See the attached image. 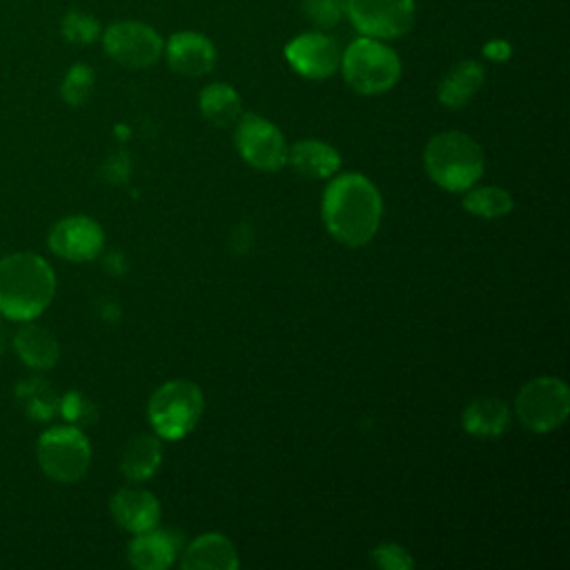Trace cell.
<instances>
[{
	"instance_id": "27",
	"label": "cell",
	"mask_w": 570,
	"mask_h": 570,
	"mask_svg": "<svg viewBox=\"0 0 570 570\" xmlns=\"http://www.w3.org/2000/svg\"><path fill=\"white\" fill-rule=\"evenodd\" d=\"M370 563L383 570H412V554L399 543H381L370 550Z\"/></svg>"
},
{
	"instance_id": "31",
	"label": "cell",
	"mask_w": 570,
	"mask_h": 570,
	"mask_svg": "<svg viewBox=\"0 0 570 570\" xmlns=\"http://www.w3.org/2000/svg\"><path fill=\"white\" fill-rule=\"evenodd\" d=\"M7 343H9V332H7V325L0 321V356L7 350Z\"/></svg>"
},
{
	"instance_id": "29",
	"label": "cell",
	"mask_w": 570,
	"mask_h": 570,
	"mask_svg": "<svg viewBox=\"0 0 570 570\" xmlns=\"http://www.w3.org/2000/svg\"><path fill=\"white\" fill-rule=\"evenodd\" d=\"M303 9L318 27H334L345 16V0H303Z\"/></svg>"
},
{
	"instance_id": "26",
	"label": "cell",
	"mask_w": 570,
	"mask_h": 570,
	"mask_svg": "<svg viewBox=\"0 0 570 570\" xmlns=\"http://www.w3.org/2000/svg\"><path fill=\"white\" fill-rule=\"evenodd\" d=\"M91 89H94V69L78 62V65L69 67V71L65 73L62 85H60V96L65 102L78 107L89 98Z\"/></svg>"
},
{
	"instance_id": "17",
	"label": "cell",
	"mask_w": 570,
	"mask_h": 570,
	"mask_svg": "<svg viewBox=\"0 0 570 570\" xmlns=\"http://www.w3.org/2000/svg\"><path fill=\"white\" fill-rule=\"evenodd\" d=\"M287 165L305 178H332L341 167V154L325 140L305 138L287 147Z\"/></svg>"
},
{
	"instance_id": "10",
	"label": "cell",
	"mask_w": 570,
	"mask_h": 570,
	"mask_svg": "<svg viewBox=\"0 0 570 570\" xmlns=\"http://www.w3.org/2000/svg\"><path fill=\"white\" fill-rule=\"evenodd\" d=\"M345 13L361 36L387 40L414 24V0H345Z\"/></svg>"
},
{
	"instance_id": "6",
	"label": "cell",
	"mask_w": 570,
	"mask_h": 570,
	"mask_svg": "<svg viewBox=\"0 0 570 570\" xmlns=\"http://www.w3.org/2000/svg\"><path fill=\"white\" fill-rule=\"evenodd\" d=\"M36 456L51 481L76 483L91 465V445L82 428L71 423L53 425L38 436Z\"/></svg>"
},
{
	"instance_id": "25",
	"label": "cell",
	"mask_w": 570,
	"mask_h": 570,
	"mask_svg": "<svg viewBox=\"0 0 570 570\" xmlns=\"http://www.w3.org/2000/svg\"><path fill=\"white\" fill-rule=\"evenodd\" d=\"M60 31H62L65 40L71 42V45H89L100 36V24L89 13L78 11V9H69L62 16Z\"/></svg>"
},
{
	"instance_id": "19",
	"label": "cell",
	"mask_w": 570,
	"mask_h": 570,
	"mask_svg": "<svg viewBox=\"0 0 570 570\" xmlns=\"http://www.w3.org/2000/svg\"><path fill=\"white\" fill-rule=\"evenodd\" d=\"M483 78H485V71L476 60H461L441 78L436 98L441 105L450 109H461L483 87Z\"/></svg>"
},
{
	"instance_id": "12",
	"label": "cell",
	"mask_w": 570,
	"mask_h": 570,
	"mask_svg": "<svg viewBox=\"0 0 570 570\" xmlns=\"http://www.w3.org/2000/svg\"><path fill=\"white\" fill-rule=\"evenodd\" d=\"M285 58L296 73L309 80L330 78L341 65L336 42L321 31H307L289 40L285 47Z\"/></svg>"
},
{
	"instance_id": "22",
	"label": "cell",
	"mask_w": 570,
	"mask_h": 570,
	"mask_svg": "<svg viewBox=\"0 0 570 570\" xmlns=\"http://www.w3.org/2000/svg\"><path fill=\"white\" fill-rule=\"evenodd\" d=\"M163 463V448L156 436L138 434L134 436L120 454V472L129 481H147L156 474Z\"/></svg>"
},
{
	"instance_id": "4",
	"label": "cell",
	"mask_w": 570,
	"mask_h": 570,
	"mask_svg": "<svg viewBox=\"0 0 570 570\" xmlns=\"http://www.w3.org/2000/svg\"><path fill=\"white\" fill-rule=\"evenodd\" d=\"M341 71L356 94L376 96L396 85L401 78V60L392 47L376 38L361 36L343 51Z\"/></svg>"
},
{
	"instance_id": "14",
	"label": "cell",
	"mask_w": 570,
	"mask_h": 570,
	"mask_svg": "<svg viewBox=\"0 0 570 570\" xmlns=\"http://www.w3.org/2000/svg\"><path fill=\"white\" fill-rule=\"evenodd\" d=\"M109 510H111L114 521L131 534L151 530L160 521V503L145 488L118 490L109 501Z\"/></svg>"
},
{
	"instance_id": "28",
	"label": "cell",
	"mask_w": 570,
	"mask_h": 570,
	"mask_svg": "<svg viewBox=\"0 0 570 570\" xmlns=\"http://www.w3.org/2000/svg\"><path fill=\"white\" fill-rule=\"evenodd\" d=\"M58 410L62 412V416L71 423V425H87V423H94L96 421V410L91 405V401L87 396H82L80 392H67L60 403H58Z\"/></svg>"
},
{
	"instance_id": "24",
	"label": "cell",
	"mask_w": 570,
	"mask_h": 570,
	"mask_svg": "<svg viewBox=\"0 0 570 570\" xmlns=\"http://www.w3.org/2000/svg\"><path fill=\"white\" fill-rule=\"evenodd\" d=\"M16 396L18 401L22 403L24 412L33 419H49L51 414H56L58 410V403L60 399L53 394L51 385L42 379H29V381H22L18 387H16Z\"/></svg>"
},
{
	"instance_id": "2",
	"label": "cell",
	"mask_w": 570,
	"mask_h": 570,
	"mask_svg": "<svg viewBox=\"0 0 570 570\" xmlns=\"http://www.w3.org/2000/svg\"><path fill=\"white\" fill-rule=\"evenodd\" d=\"M56 296L53 267L33 252L0 258V316L16 323L36 321Z\"/></svg>"
},
{
	"instance_id": "30",
	"label": "cell",
	"mask_w": 570,
	"mask_h": 570,
	"mask_svg": "<svg viewBox=\"0 0 570 570\" xmlns=\"http://www.w3.org/2000/svg\"><path fill=\"white\" fill-rule=\"evenodd\" d=\"M483 53L492 60H508L510 58V45L505 40H490L485 47H483Z\"/></svg>"
},
{
	"instance_id": "1",
	"label": "cell",
	"mask_w": 570,
	"mask_h": 570,
	"mask_svg": "<svg viewBox=\"0 0 570 570\" xmlns=\"http://www.w3.org/2000/svg\"><path fill=\"white\" fill-rule=\"evenodd\" d=\"M323 223L327 232L347 247L367 245L383 218L379 187L365 174H341L330 180L323 194Z\"/></svg>"
},
{
	"instance_id": "8",
	"label": "cell",
	"mask_w": 570,
	"mask_h": 570,
	"mask_svg": "<svg viewBox=\"0 0 570 570\" xmlns=\"http://www.w3.org/2000/svg\"><path fill=\"white\" fill-rule=\"evenodd\" d=\"M105 53L127 69H147L165 51L160 33L138 20H120L105 29L102 33Z\"/></svg>"
},
{
	"instance_id": "15",
	"label": "cell",
	"mask_w": 570,
	"mask_h": 570,
	"mask_svg": "<svg viewBox=\"0 0 570 570\" xmlns=\"http://www.w3.org/2000/svg\"><path fill=\"white\" fill-rule=\"evenodd\" d=\"M240 559L236 546L220 532L196 537L183 552V570H238Z\"/></svg>"
},
{
	"instance_id": "11",
	"label": "cell",
	"mask_w": 570,
	"mask_h": 570,
	"mask_svg": "<svg viewBox=\"0 0 570 570\" xmlns=\"http://www.w3.org/2000/svg\"><path fill=\"white\" fill-rule=\"evenodd\" d=\"M49 249L73 263L94 261L105 247V232L102 227L89 216H65L51 225L47 236Z\"/></svg>"
},
{
	"instance_id": "13",
	"label": "cell",
	"mask_w": 570,
	"mask_h": 570,
	"mask_svg": "<svg viewBox=\"0 0 570 570\" xmlns=\"http://www.w3.org/2000/svg\"><path fill=\"white\" fill-rule=\"evenodd\" d=\"M169 67L187 78L207 76L216 65V49L212 40L196 31H178L165 45Z\"/></svg>"
},
{
	"instance_id": "5",
	"label": "cell",
	"mask_w": 570,
	"mask_h": 570,
	"mask_svg": "<svg viewBox=\"0 0 570 570\" xmlns=\"http://www.w3.org/2000/svg\"><path fill=\"white\" fill-rule=\"evenodd\" d=\"M205 410L203 390L194 381L174 379L156 387L147 403V416L160 439H185Z\"/></svg>"
},
{
	"instance_id": "20",
	"label": "cell",
	"mask_w": 570,
	"mask_h": 570,
	"mask_svg": "<svg viewBox=\"0 0 570 570\" xmlns=\"http://www.w3.org/2000/svg\"><path fill=\"white\" fill-rule=\"evenodd\" d=\"M461 423L470 436L492 439L508 430L510 407L497 396H479L463 410Z\"/></svg>"
},
{
	"instance_id": "16",
	"label": "cell",
	"mask_w": 570,
	"mask_h": 570,
	"mask_svg": "<svg viewBox=\"0 0 570 570\" xmlns=\"http://www.w3.org/2000/svg\"><path fill=\"white\" fill-rule=\"evenodd\" d=\"M178 554V539L167 530L136 532L127 546V559L138 570H167Z\"/></svg>"
},
{
	"instance_id": "21",
	"label": "cell",
	"mask_w": 570,
	"mask_h": 570,
	"mask_svg": "<svg viewBox=\"0 0 570 570\" xmlns=\"http://www.w3.org/2000/svg\"><path fill=\"white\" fill-rule=\"evenodd\" d=\"M200 114L214 127H232L243 116L238 91L227 82H212L198 96Z\"/></svg>"
},
{
	"instance_id": "23",
	"label": "cell",
	"mask_w": 570,
	"mask_h": 570,
	"mask_svg": "<svg viewBox=\"0 0 570 570\" xmlns=\"http://www.w3.org/2000/svg\"><path fill=\"white\" fill-rule=\"evenodd\" d=\"M461 205L468 214L476 218L494 220V218L508 216L514 207V200L508 189L497 185H485V187H468Z\"/></svg>"
},
{
	"instance_id": "7",
	"label": "cell",
	"mask_w": 570,
	"mask_h": 570,
	"mask_svg": "<svg viewBox=\"0 0 570 570\" xmlns=\"http://www.w3.org/2000/svg\"><path fill=\"white\" fill-rule=\"evenodd\" d=\"M514 412L525 430L534 434L552 432L570 414V390L559 376H537L519 390Z\"/></svg>"
},
{
	"instance_id": "3",
	"label": "cell",
	"mask_w": 570,
	"mask_h": 570,
	"mask_svg": "<svg viewBox=\"0 0 570 570\" xmlns=\"http://www.w3.org/2000/svg\"><path fill=\"white\" fill-rule=\"evenodd\" d=\"M428 178L448 191H465L485 169L481 145L463 131H441L423 149Z\"/></svg>"
},
{
	"instance_id": "18",
	"label": "cell",
	"mask_w": 570,
	"mask_h": 570,
	"mask_svg": "<svg viewBox=\"0 0 570 570\" xmlns=\"http://www.w3.org/2000/svg\"><path fill=\"white\" fill-rule=\"evenodd\" d=\"M13 350L18 358L31 370H49L60 358L58 338L47 327L31 321L22 323L13 334Z\"/></svg>"
},
{
	"instance_id": "9",
	"label": "cell",
	"mask_w": 570,
	"mask_h": 570,
	"mask_svg": "<svg viewBox=\"0 0 570 570\" xmlns=\"http://www.w3.org/2000/svg\"><path fill=\"white\" fill-rule=\"evenodd\" d=\"M240 158L261 171H276L287 163V145L281 129L263 116L243 114L234 131Z\"/></svg>"
}]
</instances>
